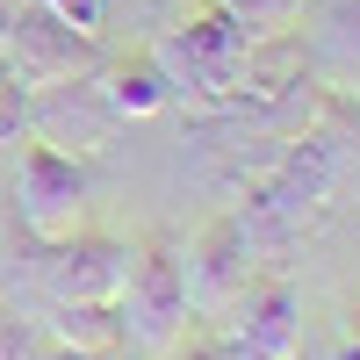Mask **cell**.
Listing matches in <instances>:
<instances>
[{"label": "cell", "instance_id": "cell-4", "mask_svg": "<svg viewBox=\"0 0 360 360\" xmlns=\"http://www.w3.org/2000/svg\"><path fill=\"white\" fill-rule=\"evenodd\" d=\"M79 209H86V166L72 152H58V144L44 137H29L22 144V173H15V217L29 238H65L79 224Z\"/></svg>", "mask_w": 360, "mask_h": 360}, {"label": "cell", "instance_id": "cell-15", "mask_svg": "<svg viewBox=\"0 0 360 360\" xmlns=\"http://www.w3.org/2000/svg\"><path fill=\"white\" fill-rule=\"evenodd\" d=\"M339 360H360V339H346V346H339Z\"/></svg>", "mask_w": 360, "mask_h": 360}, {"label": "cell", "instance_id": "cell-7", "mask_svg": "<svg viewBox=\"0 0 360 360\" xmlns=\"http://www.w3.org/2000/svg\"><path fill=\"white\" fill-rule=\"evenodd\" d=\"M252 252H259L252 224L245 217H217L195 238V252H180V266H188V310H202V317L231 310L238 288H245V274H252Z\"/></svg>", "mask_w": 360, "mask_h": 360}, {"label": "cell", "instance_id": "cell-1", "mask_svg": "<svg viewBox=\"0 0 360 360\" xmlns=\"http://www.w3.org/2000/svg\"><path fill=\"white\" fill-rule=\"evenodd\" d=\"M188 266H180V245L173 238H152V245H137V266L123 295H115V324H123V353L137 360H166L188 332Z\"/></svg>", "mask_w": 360, "mask_h": 360}, {"label": "cell", "instance_id": "cell-8", "mask_svg": "<svg viewBox=\"0 0 360 360\" xmlns=\"http://www.w3.org/2000/svg\"><path fill=\"white\" fill-rule=\"evenodd\" d=\"M231 339L252 346L259 360H295L303 353V295H295L288 281H266V288H238L231 303Z\"/></svg>", "mask_w": 360, "mask_h": 360}, {"label": "cell", "instance_id": "cell-2", "mask_svg": "<svg viewBox=\"0 0 360 360\" xmlns=\"http://www.w3.org/2000/svg\"><path fill=\"white\" fill-rule=\"evenodd\" d=\"M339 166H346V137H332V130H303V137L288 144V159L274 166V180L259 188V202L245 209L252 238H281V231H295L324 195H332Z\"/></svg>", "mask_w": 360, "mask_h": 360}, {"label": "cell", "instance_id": "cell-11", "mask_svg": "<svg viewBox=\"0 0 360 360\" xmlns=\"http://www.w3.org/2000/svg\"><path fill=\"white\" fill-rule=\"evenodd\" d=\"M217 8L245 29V37H274V29L303 22V0H217Z\"/></svg>", "mask_w": 360, "mask_h": 360}, {"label": "cell", "instance_id": "cell-12", "mask_svg": "<svg viewBox=\"0 0 360 360\" xmlns=\"http://www.w3.org/2000/svg\"><path fill=\"white\" fill-rule=\"evenodd\" d=\"M51 15H65L72 29H86V37H94V22H101V0H44Z\"/></svg>", "mask_w": 360, "mask_h": 360}, {"label": "cell", "instance_id": "cell-6", "mask_svg": "<svg viewBox=\"0 0 360 360\" xmlns=\"http://www.w3.org/2000/svg\"><path fill=\"white\" fill-rule=\"evenodd\" d=\"M86 65H94V37H86V29H72L65 15H51L44 0L29 15H15V29H8V72H15V86H65Z\"/></svg>", "mask_w": 360, "mask_h": 360}, {"label": "cell", "instance_id": "cell-10", "mask_svg": "<svg viewBox=\"0 0 360 360\" xmlns=\"http://www.w3.org/2000/svg\"><path fill=\"white\" fill-rule=\"evenodd\" d=\"M58 346L72 353H123V324H115V303H58Z\"/></svg>", "mask_w": 360, "mask_h": 360}, {"label": "cell", "instance_id": "cell-9", "mask_svg": "<svg viewBox=\"0 0 360 360\" xmlns=\"http://www.w3.org/2000/svg\"><path fill=\"white\" fill-rule=\"evenodd\" d=\"M101 94H108L115 115H159V108L180 94V86H173V72L159 65V51H137L130 65H115V72H108Z\"/></svg>", "mask_w": 360, "mask_h": 360}, {"label": "cell", "instance_id": "cell-13", "mask_svg": "<svg viewBox=\"0 0 360 360\" xmlns=\"http://www.w3.org/2000/svg\"><path fill=\"white\" fill-rule=\"evenodd\" d=\"M8 29H15V0H0V44H8Z\"/></svg>", "mask_w": 360, "mask_h": 360}, {"label": "cell", "instance_id": "cell-5", "mask_svg": "<svg viewBox=\"0 0 360 360\" xmlns=\"http://www.w3.org/2000/svg\"><path fill=\"white\" fill-rule=\"evenodd\" d=\"M130 266H137V245L101 238V231H65V238H51L44 288H51V303H115Z\"/></svg>", "mask_w": 360, "mask_h": 360}, {"label": "cell", "instance_id": "cell-3", "mask_svg": "<svg viewBox=\"0 0 360 360\" xmlns=\"http://www.w3.org/2000/svg\"><path fill=\"white\" fill-rule=\"evenodd\" d=\"M245 51H252V37L209 0L195 22H180L173 37L159 44V65L173 72V86H195V94L224 101L231 86H245Z\"/></svg>", "mask_w": 360, "mask_h": 360}, {"label": "cell", "instance_id": "cell-14", "mask_svg": "<svg viewBox=\"0 0 360 360\" xmlns=\"http://www.w3.org/2000/svg\"><path fill=\"white\" fill-rule=\"evenodd\" d=\"M180 360H224V353H217V339H209V346H195V353H180Z\"/></svg>", "mask_w": 360, "mask_h": 360}]
</instances>
